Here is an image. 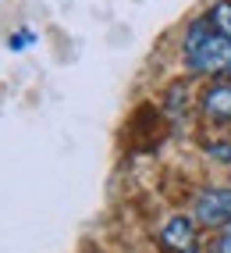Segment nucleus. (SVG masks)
<instances>
[{
    "mask_svg": "<svg viewBox=\"0 0 231 253\" xmlns=\"http://www.w3.org/2000/svg\"><path fill=\"white\" fill-rule=\"evenodd\" d=\"M206 18H210V25L217 29L224 40H231V0H217V4L206 11Z\"/></svg>",
    "mask_w": 231,
    "mask_h": 253,
    "instance_id": "39448f33",
    "label": "nucleus"
},
{
    "mask_svg": "<svg viewBox=\"0 0 231 253\" xmlns=\"http://www.w3.org/2000/svg\"><path fill=\"white\" fill-rule=\"evenodd\" d=\"M32 43H36V32H32V29H18V32L7 40L11 50H25V46H32Z\"/></svg>",
    "mask_w": 231,
    "mask_h": 253,
    "instance_id": "423d86ee",
    "label": "nucleus"
},
{
    "mask_svg": "<svg viewBox=\"0 0 231 253\" xmlns=\"http://www.w3.org/2000/svg\"><path fill=\"white\" fill-rule=\"evenodd\" d=\"M192 217L203 228H228L231 225V189L228 185H206L192 200Z\"/></svg>",
    "mask_w": 231,
    "mask_h": 253,
    "instance_id": "f03ea898",
    "label": "nucleus"
},
{
    "mask_svg": "<svg viewBox=\"0 0 231 253\" xmlns=\"http://www.w3.org/2000/svg\"><path fill=\"white\" fill-rule=\"evenodd\" d=\"M199 107L210 122L217 125H231V82H210L199 93Z\"/></svg>",
    "mask_w": 231,
    "mask_h": 253,
    "instance_id": "20e7f679",
    "label": "nucleus"
},
{
    "mask_svg": "<svg viewBox=\"0 0 231 253\" xmlns=\"http://www.w3.org/2000/svg\"><path fill=\"white\" fill-rule=\"evenodd\" d=\"M213 253H231V225L217 235V246H213Z\"/></svg>",
    "mask_w": 231,
    "mask_h": 253,
    "instance_id": "6e6552de",
    "label": "nucleus"
},
{
    "mask_svg": "<svg viewBox=\"0 0 231 253\" xmlns=\"http://www.w3.org/2000/svg\"><path fill=\"white\" fill-rule=\"evenodd\" d=\"M160 246L167 253H196L199 235H196V217L189 214H171L160 225Z\"/></svg>",
    "mask_w": 231,
    "mask_h": 253,
    "instance_id": "7ed1b4c3",
    "label": "nucleus"
},
{
    "mask_svg": "<svg viewBox=\"0 0 231 253\" xmlns=\"http://www.w3.org/2000/svg\"><path fill=\"white\" fill-rule=\"evenodd\" d=\"M181 57H185L189 72H196V75H224V72H231V40H224L210 25V18H196L185 29Z\"/></svg>",
    "mask_w": 231,
    "mask_h": 253,
    "instance_id": "f257e3e1",
    "label": "nucleus"
},
{
    "mask_svg": "<svg viewBox=\"0 0 231 253\" xmlns=\"http://www.w3.org/2000/svg\"><path fill=\"white\" fill-rule=\"evenodd\" d=\"M206 150H210V157H217V161L231 164V143H210Z\"/></svg>",
    "mask_w": 231,
    "mask_h": 253,
    "instance_id": "0eeeda50",
    "label": "nucleus"
}]
</instances>
